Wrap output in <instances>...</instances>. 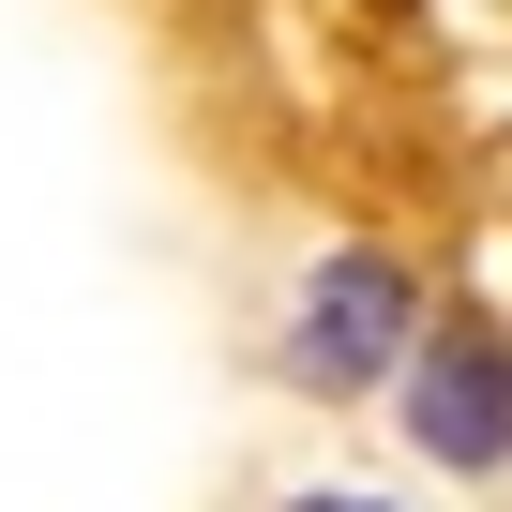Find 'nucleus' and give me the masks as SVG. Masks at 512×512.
<instances>
[{
	"label": "nucleus",
	"instance_id": "nucleus-2",
	"mask_svg": "<svg viewBox=\"0 0 512 512\" xmlns=\"http://www.w3.org/2000/svg\"><path fill=\"white\" fill-rule=\"evenodd\" d=\"M392 392H407V437H422L437 467H512V332H497V317L422 332Z\"/></svg>",
	"mask_w": 512,
	"mask_h": 512
},
{
	"label": "nucleus",
	"instance_id": "nucleus-3",
	"mask_svg": "<svg viewBox=\"0 0 512 512\" xmlns=\"http://www.w3.org/2000/svg\"><path fill=\"white\" fill-rule=\"evenodd\" d=\"M287 512H392V497H347V482H317V497H287Z\"/></svg>",
	"mask_w": 512,
	"mask_h": 512
},
{
	"label": "nucleus",
	"instance_id": "nucleus-1",
	"mask_svg": "<svg viewBox=\"0 0 512 512\" xmlns=\"http://www.w3.org/2000/svg\"><path fill=\"white\" fill-rule=\"evenodd\" d=\"M407 347H422V287H407V256L332 241L317 272H302V302H287V377H302V392H392Z\"/></svg>",
	"mask_w": 512,
	"mask_h": 512
}]
</instances>
